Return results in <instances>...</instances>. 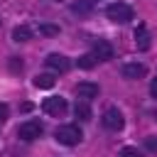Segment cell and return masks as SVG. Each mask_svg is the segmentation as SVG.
Segmentation results:
<instances>
[{
	"instance_id": "cell-1",
	"label": "cell",
	"mask_w": 157,
	"mask_h": 157,
	"mask_svg": "<svg viewBox=\"0 0 157 157\" xmlns=\"http://www.w3.org/2000/svg\"><path fill=\"white\" fill-rule=\"evenodd\" d=\"M105 17L115 25H125V22L132 20V7L125 5V2H113V5L105 7Z\"/></svg>"
},
{
	"instance_id": "cell-2",
	"label": "cell",
	"mask_w": 157,
	"mask_h": 157,
	"mask_svg": "<svg viewBox=\"0 0 157 157\" xmlns=\"http://www.w3.org/2000/svg\"><path fill=\"white\" fill-rule=\"evenodd\" d=\"M54 137H56V142H61V145H66V147H74V145H78L81 142V130L76 128V125H59L56 130H54Z\"/></svg>"
},
{
	"instance_id": "cell-3",
	"label": "cell",
	"mask_w": 157,
	"mask_h": 157,
	"mask_svg": "<svg viewBox=\"0 0 157 157\" xmlns=\"http://www.w3.org/2000/svg\"><path fill=\"white\" fill-rule=\"evenodd\" d=\"M42 132H44V125H42L39 120H25V123L17 128V137H20V140H25V142L37 140Z\"/></svg>"
},
{
	"instance_id": "cell-4",
	"label": "cell",
	"mask_w": 157,
	"mask_h": 157,
	"mask_svg": "<svg viewBox=\"0 0 157 157\" xmlns=\"http://www.w3.org/2000/svg\"><path fill=\"white\" fill-rule=\"evenodd\" d=\"M66 108H69V105H66V101H64L61 96H49V98L42 101V110H44L47 115H54V118L64 115Z\"/></svg>"
},
{
	"instance_id": "cell-5",
	"label": "cell",
	"mask_w": 157,
	"mask_h": 157,
	"mask_svg": "<svg viewBox=\"0 0 157 157\" xmlns=\"http://www.w3.org/2000/svg\"><path fill=\"white\" fill-rule=\"evenodd\" d=\"M103 125L108 128V130H113V132H118V130H123V125H125V118H123V113L118 110V108H105V113H103Z\"/></svg>"
},
{
	"instance_id": "cell-6",
	"label": "cell",
	"mask_w": 157,
	"mask_h": 157,
	"mask_svg": "<svg viewBox=\"0 0 157 157\" xmlns=\"http://www.w3.org/2000/svg\"><path fill=\"white\" fill-rule=\"evenodd\" d=\"M74 93H76L78 98H83V101H91V98L98 96V83H93V81H81V83L74 86Z\"/></svg>"
},
{
	"instance_id": "cell-7",
	"label": "cell",
	"mask_w": 157,
	"mask_h": 157,
	"mask_svg": "<svg viewBox=\"0 0 157 157\" xmlns=\"http://www.w3.org/2000/svg\"><path fill=\"white\" fill-rule=\"evenodd\" d=\"M93 56H96L98 61H110V59H113V47H110V42L96 39V42H93Z\"/></svg>"
},
{
	"instance_id": "cell-8",
	"label": "cell",
	"mask_w": 157,
	"mask_h": 157,
	"mask_svg": "<svg viewBox=\"0 0 157 157\" xmlns=\"http://www.w3.org/2000/svg\"><path fill=\"white\" fill-rule=\"evenodd\" d=\"M44 64H47L52 71H69V66H71L64 54H49V56L44 59Z\"/></svg>"
},
{
	"instance_id": "cell-9",
	"label": "cell",
	"mask_w": 157,
	"mask_h": 157,
	"mask_svg": "<svg viewBox=\"0 0 157 157\" xmlns=\"http://www.w3.org/2000/svg\"><path fill=\"white\" fill-rule=\"evenodd\" d=\"M123 76L125 78H130V81H135V78H142L145 74H147V69L142 66V64H137V61H130V64H123Z\"/></svg>"
},
{
	"instance_id": "cell-10",
	"label": "cell",
	"mask_w": 157,
	"mask_h": 157,
	"mask_svg": "<svg viewBox=\"0 0 157 157\" xmlns=\"http://www.w3.org/2000/svg\"><path fill=\"white\" fill-rule=\"evenodd\" d=\"M135 44H137V49H140V52L150 49V32H147V27H145V25H140V27L135 29Z\"/></svg>"
},
{
	"instance_id": "cell-11",
	"label": "cell",
	"mask_w": 157,
	"mask_h": 157,
	"mask_svg": "<svg viewBox=\"0 0 157 157\" xmlns=\"http://www.w3.org/2000/svg\"><path fill=\"white\" fill-rule=\"evenodd\" d=\"M74 115H76L78 120H83V123H88L93 113H91V105H88L86 101H78V103L74 105Z\"/></svg>"
},
{
	"instance_id": "cell-12",
	"label": "cell",
	"mask_w": 157,
	"mask_h": 157,
	"mask_svg": "<svg viewBox=\"0 0 157 157\" xmlns=\"http://www.w3.org/2000/svg\"><path fill=\"white\" fill-rule=\"evenodd\" d=\"M12 39H15V42H29V39H32V29H29L27 25H17V27L12 29Z\"/></svg>"
},
{
	"instance_id": "cell-13",
	"label": "cell",
	"mask_w": 157,
	"mask_h": 157,
	"mask_svg": "<svg viewBox=\"0 0 157 157\" xmlns=\"http://www.w3.org/2000/svg\"><path fill=\"white\" fill-rule=\"evenodd\" d=\"M93 10V0H74L71 2V12L76 15H88Z\"/></svg>"
},
{
	"instance_id": "cell-14",
	"label": "cell",
	"mask_w": 157,
	"mask_h": 157,
	"mask_svg": "<svg viewBox=\"0 0 157 157\" xmlns=\"http://www.w3.org/2000/svg\"><path fill=\"white\" fill-rule=\"evenodd\" d=\"M54 74H39V76H34V86L37 88H52L54 86Z\"/></svg>"
},
{
	"instance_id": "cell-15",
	"label": "cell",
	"mask_w": 157,
	"mask_h": 157,
	"mask_svg": "<svg viewBox=\"0 0 157 157\" xmlns=\"http://www.w3.org/2000/svg\"><path fill=\"white\" fill-rule=\"evenodd\" d=\"M96 64H98V59L93 56V52H88V54L78 56V66H81V69H93Z\"/></svg>"
},
{
	"instance_id": "cell-16",
	"label": "cell",
	"mask_w": 157,
	"mask_h": 157,
	"mask_svg": "<svg viewBox=\"0 0 157 157\" xmlns=\"http://www.w3.org/2000/svg\"><path fill=\"white\" fill-rule=\"evenodd\" d=\"M39 34L54 37V34H59V27H54V25H39Z\"/></svg>"
},
{
	"instance_id": "cell-17",
	"label": "cell",
	"mask_w": 157,
	"mask_h": 157,
	"mask_svg": "<svg viewBox=\"0 0 157 157\" xmlns=\"http://www.w3.org/2000/svg\"><path fill=\"white\" fill-rule=\"evenodd\" d=\"M120 157H142L137 147H123L120 150Z\"/></svg>"
},
{
	"instance_id": "cell-18",
	"label": "cell",
	"mask_w": 157,
	"mask_h": 157,
	"mask_svg": "<svg viewBox=\"0 0 157 157\" xmlns=\"http://www.w3.org/2000/svg\"><path fill=\"white\" fill-rule=\"evenodd\" d=\"M145 147L150 150V152H157V137L152 135V137H145Z\"/></svg>"
},
{
	"instance_id": "cell-19",
	"label": "cell",
	"mask_w": 157,
	"mask_h": 157,
	"mask_svg": "<svg viewBox=\"0 0 157 157\" xmlns=\"http://www.w3.org/2000/svg\"><path fill=\"white\" fill-rule=\"evenodd\" d=\"M7 113H10V110H7V105H5V103H0V123H5V120H7Z\"/></svg>"
},
{
	"instance_id": "cell-20",
	"label": "cell",
	"mask_w": 157,
	"mask_h": 157,
	"mask_svg": "<svg viewBox=\"0 0 157 157\" xmlns=\"http://www.w3.org/2000/svg\"><path fill=\"white\" fill-rule=\"evenodd\" d=\"M10 69H12V71H22V61L12 59V61H10Z\"/></svg>"
},
{
	"instance_id": "cell-21",
	"label": "cell",
	"mask_w": 157,
	"mask_h": 157,
	"mask_svg": "<svg viewBox=\"0 0 157 157\" xmlns=\"http://www.w3.org/2000/svg\"><path fill=\"white\" fill-rule=\"evenodd\" d=\"M150 93L157 98V78H152V83H150Z\"/></svg>"
},
{
	"instance_id": "cell-22",
	"label": "cell",
	"mask_w": 157,
	"mask_h": 157,
	"mask_svg": "<svg viewBox=\"0 0 157 157\" xmlns=\"http://www.w3.org/2000/svg\"><path fill=\"white\" fill-rule=\"evenodd\" d=\"M155 118H157V113H155Z\"/></svg>"
}]
</instances>
